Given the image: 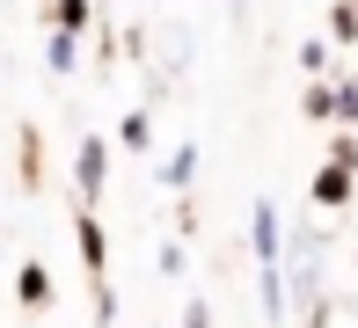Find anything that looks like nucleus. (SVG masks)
Returning <instances> with one entry per match:
<instances>
[{"mask_svg": "<svg viewBox=\"0 0 358 328\" xmlns=\"http://www.w3.org/2000/svg\"><path fill=\"white\" fill-rule=\"evenodd\" d=\"M73 168H80V197L95 204V190H103V139H80V161H73Z\"/></svg>", "mask_w": 358, "mask_h": 328, "instance_id": "1", "label": "nucleus"}, {"mask_svg": "<svg viewBox=\"0 0 358 328\" xmlns=\"http://www.w3.org/2000/svg\"><path fill=\"white\" fill-rule=\"evenodd\" d=\"M315 197H322V204H344V197H351V168H336V161H329V168L315 175Z\"/></svg>", "mask_w": 358, "mask_h": 328, "instance_id": "2", "label": "nucleus"}, {"mask_svg": "<svg viewBox=\"0 0 358 328\" xmlns=\"http://www.w3.org/2000/svg\"><path fill=\"white\" fill-rule=\"evenodd\" d=\"M256 255L278 262V211H271V204H256Z\"/></svg>", "mask_w": 358, "mask_h": 328, "instance_id": "3", "label": "nucleus"}, {"mask_svg": "<svg viewBox=\"0 0 358 328\" xmlns=\"http://www.w3.org/2000/svg\"><path fill=\"white\" fill-rule=\"evenodd\" d=\"M52 15H59V29H66V37L88 29V0H52Z\"/></svg>", "mask_w": 358, "mask_h": 328, "instance_id": "4", "label": "nucleus"}, {"mask_svg": "<svg viewBox=\"0 0 358 328\" xmlns=\"http://www.w3.org/2000/svg\"><path fill=\"white\" fill-rule=\"evenodd\" d=\"M80 226V255H88V277H103V234H95V219H73Z\"/></svg>", "mask_w": 358, "mask_h": 328, "instance_id": "5", "label": "nucleus"}, {"mask_svg": "<svg viewBox=\"0 0 358 328\" xmlns=\"http://www.w3.org/2000/svg\"><path fill=\"white\" fill-rule=\"evenodd\" d=\"M190 175H198V146H183V154L161 168V183H190Z\"/></svg>", "mask_w": 358, "mask_h": 328, "instance_id": "6", "label": "nucleus"}, {"mask_svg": "<svg viewBox=\"0 0 358 328\" xmlns=\"http://www.w3.org/2000/svg\"><path fill=\"white\" fill-rule=\"evenodd\" d=\"M329 117H344V124H358V88H336V95H329Z\"/></svg>", "mask_w": 358, "mask_h": 328, "instance_id": "7", "label": "nucleus"}, {"mask_svg": "<svg viewBox=\"0 0 358 328\" xmlns=\"http://www.w3.org/2000/svg\"><path fill=\"white\" fill-rule=\"evenodd\" d=\"M52 73H73V37H66V29L52 37Z\"/></svg>", "mask_w": 358, "mask_h": 328, "instance_id": "8", "label": "nucleus"}, {"mask_svg": "<svg viewBox=\"0 0 358 328\" xmlns=\"http://www.w3.org/2000/svg\"><path fill=\"white\" fill-rule=\"evenodd\" d=\"M44 292H52V285H44V270H37V262H29V270H22V299H29V306H37V299H44Z\"/></svg>", "mask_w": 358, "mask_h": 328, "instance_id": "9", "label": "nucleus"}, {"mask_svg": "<svg viewBox=\"0 0 358 328\" xmlns=\"http://www.w3.org/2000/svg\"><path fill=\"white\" fill-rule=\"evenodd\" d=\"M117 139L132 146V154H139V146H146V117H139V110H132V117H124V131H117Z\"/></svg>", "mask_w": 358, "mask_h": 328, "instance_id": "10", "label": "nucleus"}, {"mask_svg": "<svg viewBox=\"0 0 358 328\" xmlns=\"http://www.w3.org/2000/svg\"><path fill=\"white\" fill-rule=\"evenodd\" d=\"M183 328H213V314H205V299H190V314H183Z\"/></svg>", "mask_w": 358, "mask_h": 328, "instance_id": "11", "label": "nucleus"}, {"mask_svg": "<svg viewBox=\"0 0 358 328\" xmlns=\"http://www.w3.org/2000/svg\"><path fill=\"white\" fill-rule=\"evenodd\" d=\"M227 15H234V22H249V0H227Z\"/></svg>", "mask_w": 358, "mask_h": 328, "instance_id": "12", "label": "nucleus"}]
</instances>
